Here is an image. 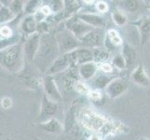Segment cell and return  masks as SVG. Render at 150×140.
<instances>
[{"instance_id":"6da1fadb","label":"cell","mask_w":150,"mask_h":140,"mask_svg":"<svg viewBox=\"0 0 150 140\" xmlns=\"http://www.w3.org/2000/svg\"><path fill=\"white\" fill-rule=\"evenodd\" d=\"M61 55L55 35L47 33L41 35L40 46L34 64L41 72H47L55 60Z\"/></svg>"},{"instance_id":"7a4b0ae2","label":"cell","mask_w":150,"mask_h":140,"mask_svg":"<svg viewBox=\"0 0 150 140\" xmlns=\"http://www.w3.org/2000/svg\"><path fill=\"white\" fill-rule=\"evenodd\" d=\"M1 65L9 72H19L24 64L23 43H17L1 50Z\"/></svg>"},{"instance_id":"3957f363","label":"cell","mask_w":150,"mask_h":140,"mask_svg":"<svg viewBox=\"0 0 150 140\" xmlns=\"http://www.w3.org/2000/svg\"><path fill=\"white\" fill-rule=\"evenodd\" d=\"M57 43L59 46V50L61 54L68 53L70 51H73L79 48H81L82 45L79 39H77L75 36L72 34L69 30L65 27L63 31H60L59 33L55 35Z\"/></svg>"},{"instance_id":"277c9868","label":"cell","mask_w":150,"mask_h":140,"mask_svg":"<svg viewBox=\"0 0 150 140\" xmlns=\"http://www.w3.org/2000/svg\"><path fill=\"white\" fill-rule=\"evenodd\" d=\"M105 34L103 28H94L83 38H80L79 41L82 47L88 49H98L102 48V46L105 44Z\"/></svg>"},{"instance_id":"5b68a950","label":"cell","mask_w":150,"mask_h":140,"mask_svg":"<svg viewBox=\"0 0 150 140\" xmlns=\"http://www.w3.org/2000/svg\"><path fill=\"white\" fill-rule=\"evenodd\" d=\"M65 28L69 30L77 39L82 38L85 35L91 32L92 29H94L92 26L80 20L79 16H77V14L66 21Z\"/></svg>"},{"instance_id":"8992f818","label":"cell","mask_w":150,"mask_h":140,"mask_svg":"<svg viewBox=\"0 0 150 140\" xmlns=\"http://www.w3.org/2000/svg\"><path fill=\"white\" fill-rule=\"evenodd\" d=\"M41 34L35 33L26 37L23 42V51H24V60L26 63H34V60L37 55L39 46H40Z\"/></svg>"},{"instance_id":"52a82bcc","label":"cell","mask_w":150,"mask_h":140,"mask_svg":"<svg viewBox=\"0 0 150 140\" xmlns=\"http://www.w3.org/2000/svg\"><path fill=\"white\" fill-rule=\"evenodd\" d=\"M81 119L84 125L93 131H100L107 124L105 119L91 110H85L81 114Z\"/></svg>"},{"instance_id":"ba28073f","label":"cell","mask_w":150,"mask_h":140,"mask_svg":"<svg viewBox=\"0 0 150 140\" xmlns=\"http://www.w3.org/2000/svg\"><path fill=\"white\" fill-rule=\"evenodd\" d=\"M68 55L72 65L75 66H79L83 64L89 63V62H93L92 50L88 48H84V47H81V48H79L73 51H70V53H68Z\"/></svg>"},{"instance_id":"9c48e42d","label":"cell","mask_w":150,"mask_h":140,"mask_svg":"<svg viewBox=\"0 0 150 140\" xmlns=\"http://www.w3.org/2000/svg\"><path fill=\"white\" fill-rule=\"evenodd\" d=\"M43 88L45 91V95L50 100L59 103L63 99V96H62V93L59 91V88L57 86L54 79L51 76L47 75L43 79Z\"/></svg>"},{"instance_id":"30bf717a","label":"cell","mask_w":150,"mask_h":140,"mask_svg":"<svg viewBox=\"0 0 150 140\" xmlns=\"http://www.w3.org/2000/svg\"><path fill=\"white\" fill-rule=\"evenodd\" d=\"M58 109H59L58 103L50 100V98L44 93L43 98H42V102H41L39 118L48 121L58 112Z\"/></svg>"},{"instance_id":"8fae6325","label":"cell","mask_w":150,"mask_h":140,"mask_svg":"<svg viewBox=\"0 0 150 140\" xmlns=\"http://www.w3.org/2000/svg\"><path fill=\"white\" fill-rule=\"evenodd\" d=\"M72 66V63L70 61L68 53L61 54L58 58L55 60L54 63L51 65V66L46 72V74L49 76H52L62 73V72L66 71L68 68Z\"/></svg>"},{"instance_id":"7c38bea8","label":"cell","mask_w":150,"mask_h":140,"mask_svg":"<svg viewBox=\"0 0 150 140\" xmlns=\"http://www.w3.org/2000/svg\"><path fill=\"white\" fill-rule=\"evenodd\" d=\"M126 90H127L126 82L122 79L116 77V79H114L105 88V93L109 98L114 99V98L120 96Z\"/></svg>"},{"instance_id":"4fadbf2b","label":"cell","mask_w":150,"mask_h":140,"mask_svg":"<svg viewBox=\"0 0 150 140\" xmlns=\"http://www.w3.org/2000/svg\"><path fill=\"white\" fill-rule=\"evenodd\" d=\"M123 39L120 37V33L115 29H109L107 31L105 39V50H115L116 49L120 48L123 46Z\"/></svg>"},{"instance_id":"5bb4252c","label":"cell","mask_w":150,"mask_h":140,"mask_svg":"<svg viewBox=\"0 0 150 140\" xmlns=\"http://www.w3.org/2000/svg\"><path fill=\"white\" fill-rule=\"evenodd\" d=\"M77 16L84 23H88L93 28H103L106 24V21L103 16L96 13H90V12H82L79 13Z\"/></svg>"},{"instance_id":"9a60e30c","label":"cell","mask_w":150,"mask_h":140,"mask_svg":"<svg viewBox=\"0 0 150 140\" xmlns=\"http://www.w3.org/2000/svg\"><path fill=\"white\" fill-rule=\"evenodd\" d=\"M131 79L135 84L141 87H150V79L144 71V68L142 65H139L135 69L132 71Z\"/></svg>"},{"instance_id":"2e32d148","label":"cell","mask_w":150,"mask_h":140,"mask_svg":"<svg viewBox=\"0 0 150 140\" xmlns=\"http://www.w3.org/2000/svg\"><path fill=\"white\" fill-rule=\"evenodd\" d=\"M20 28L23 34L26 35L27 37L38 33V23L34 15H26L21 22Z\"/></svg>"},{"instance_id":"e0dca14e","label":"cell","mask_w":150,"mask_h":140,"mask_svg":"<svg viewBox=\"0 0 150 140\" xmlns=\"http://www.w3.org/2000/svg\"><path fill=\"white\" fill-rule=\"evenodd\" d=\"M140 34L142 44H146L150 39V17H144L134 23Z\"/></svg>"},{"instance_id":"ac0fdd59","label":"cell","mask_w":150,"mask_h":140,"mask_svg":"<svg viewBox=\"0 0 150 140\" xmlns=\"http://www.w3.org/2000/svg\"><path fill=\"white\" fill-rule=\"evenodd\" d=\"M79 75L84 80H91L94 77L97 71V64L95 62H89L79 66Z\"/></svg>"},{"instance_id":"d6986e66","label":"cell","mask_w":150,"mask_h":140,"mask_svg":"<svg viewBox=\"0 0 150 140\" xmlns=\"http://www.w3.org/2000/svg\"><path fill=\"white\" fill-rule=\"evenodd\" d=\"M39 127L42 129L43 131L51 133V134H57L60 133L63 130V125L62 123L55 118H51L48 121H45L39 124Z\"/></svg>"},{"instance_id":"ffe728a7","label":"cell","mask_w":150,"mask_h":140,"mask_svg":"<svg viewBox=\"0 0 150 140\" xmlns=\"http://www.w3.org/2000/svg\"><path fill=\"white\" fill-rule=\"evenodd\" d=\"M124 58L127 62V67L131 66L134 64L136 60V50L128 43H124L122 46V53Z\"/></svg>"},{"instance_id":"44dd1931","label":"cell","mask_w":150,"mask_h":140,"mask_svg":"<svg viewBox=\"0 0 150 140\" xmlns=\"http://www.w3.org/2000/svg\"><path fill=\"white\" fill-rule=\"evenodd\" d=\"M16 16L17 15L9 9V7L1 4V8H0V23H1V25H6V23L13 21Z\"/></svg>"},{"instance_id":"7402d4cb","label":"cell","mask_w":150,"mask_h":140,"mask_svg":"<svg viewBox=\"0 0 150 140\" xmlns=\"http://www.w3.org/2000/svg\"><path fill=\"white\" fill-rule=\"evenodd\" d=\"M76 107L75 105H72L70 107V108L68 109V111H67L66 115H65V118H64V130L65 131H70L72 128H73V126L75 125L76 123Z\"/></svg>"},{"instance_id":"603a6c76","label":"cell","mask_w":150,"mask_h":140,"mask_svg":"<svg viewBox=\"0 0 150 140\" xmlns=\"http://www.w3.org/2000/svg\"><path fill=\"white\" fill-rule=\"evenodd\" d=\"M92 53H93V62L95 63H107L108 59L110 58V53L107 50H103L102 48H98L92 50Z\"/></svg>"},{"instance_id":"cb8c5ba5","label":"cell","mask_w":150,"mask_h":140,"mask_svg":"<svg viewBox=\"0 0 150 140\" xmlns=\"http://www.w3.org/2000/svg\"><path fill=\"white\" fill-rule=\"evenodd\" d=\"M113 80H114V77L100 75V76L94 77L92 83L94 85L95 90H102V89H105V88L108 86V84H109Z\"/></svg>"},{"instance_id":"d4e9b609","label":"cell","mask_w":150,"mask_h":140,"mask_svg":"<svg viewBox=\"0 0 150 140\" xmlns=\"http://www.w3.org/2000/svg\"><path fill=\"white\" fill-rule=\"evenodd\" d=\"M41 6H42L41 5V1H38V0H31V1H28L25 4L23 12L26 15H35Z\"/></svg>"},{"instance_id":"484cf974","label":"cell","mask_w":150,"mask_h":140,"mask_svg":"<svg viewBox=\"0 0 150 140\" xmlns=\"http://www.w3.org/2000/svg\"><path fill=\"white\" fill-rule=\"evenodd\" d=\"M112 19L114 21L117 26H123V25L127 24L128 23V19L126 17V15L120 12V11H115L112 13Z\"/></svg>"},{"instance_id":"4316f807","label":"cell","mask_w":150,"mask_h":140,"mask_svg":"<svg viewBox=\"0 0 150 140\" xmlns=\"http://www.w3.org/2000/svg\"><path fill=\"white\" fill-rule=\"evenodd\" d=\"M73 87L77 92L80 93V95H89L90 92H91V89L89 88V86H88L86 83H84L83 81H81V80H76L74 83Z\"/></svg>"},{"instance_id":"83f0119b","label":"cell","mask_w":150,"mask_h":140,"mask_svg":"<svg viewBox=\"0 0 150 140\" xmlns=\"http://www.w3.org/2000/svg\"><path fill=\"white\" fill-rule=\"evenodd\" d=\"M112 65H113V66H115L117 69H120V70L127 68V62L121 53L117 54L114 57L112 60Z\"/></svg>"},{"instance_id":"f1b7e54d","label":"cell","mask_w":150,"mask_h":140,"mask_svg":"<svg viewBox=\"0 0 150 140\" xmlns=\"http://www.w3.org/2000/svg\"><path fill=\"white\" fill-rule=\"evenodd\" d=\"M26 2L24 1H20V0H14V1H11L9 5V9L12 10V11L18 15L19 13H21L22 11H24V7Z\"/></svg>"},{"instance_id":"f546056e","label":"cell","mask_w":150,"mask_h":140,"mask_svg":"<svg viewBox=\"0 0 150 140\" xmlns=\"http://www.w3.org/2000/svg\"><path fill=\"white\" fill-rule=\"evenodd\" d=\"M123 7L126 11L136 12L139 9L140 4H139V1H136V0H127V1L123 2Z\"/></svg>"},{"instance_id":"4dcf8cb0","label":"cell","mask_w":150,"mask_h":140,"mask_svg":"<svg viewBox=\"0 0 150 140\" xmlns=\"http://www.w3.org/2000/svg\"><path fill=\"white\" fill-rule=\"evenodd\" d=\"M0 34H1V40H6L13 38V31L11 27L8 25H1L0 28Z\"/></svg>"},{"instance_id":"1f68e13d","label":"cell","mask_w":150,"mask_h":140,"mask_svg":"<svg viewBox=\"0 0 150 140\" xmlns=\"http://www.w3.org/2000/svg\"><path fill=\"white\" fill-rule=\"evenodd\" d=\"M50 7L52 10V12L55 14H58L62 12L64 9V1H53L50 5Z\"/></svg>"},{"instance_id":"d6a6232c","label":"cell","mask_w":150,"mask_h":140,"mask_svg":"<svg viewBox=\"0 0 150 140\" xmlns=\"http://www.w3.org/2000/svg\"><path fill=\"white\" fill-rule=\"evenodd\" d=\"M95 9L97 11H99L101 13H105L108 11V5L105 1H96Z\"/></svg>"},{"instance_id":"836d02e7","label":"cell","mask_w":150,"mask_h":140,"mask_svg":"<svg viewBox=\"0 0 150 140\" xmlns=\"http://www.w3.org/2000/svg\"><path fill=\"white\" fill-rule=\"evenodd\" d=\"M12 106V100L10 97H4L2 98L1 100V107L4 108V109H8V108H10Z\"/></svg>"},{"instance_id":"e575fe53","label":"cell","mask_w":150,"mask_h":140,"mask_svg":"<svg viewBox=\"0 0 150 140\" xmlns=\"http://www.w3.org/2000/svg\"><path fill=\"white\" fill-rule=\"evenodd\" d=\"M100 68L102 71L105 72V73H111L113 71V65L109 63H103L100 65Z\"/></svg>"},{"instance_id":"d590c367","label":"cell","mask_w":150,"mask_h":140,"mask_svg":"<svg viewBox=\"0 0 150 140\" xmlns=\"http://www.w3.org/2000/svg\"><path fill=\"white\" fill-rule=\"evenodd\" d=\"M89 96H90V98L91 100L98 101L101 98L102 95H101V92H99V90H93V91H91Z\"/></svg>"},{"instance_id":"8d00e7d4","label":"cell","mask_w":150,"mask_h":140,"mask_svg":"<svg viewBox=\"0 0 150 140\" xmlns=\"http://www.w3.org/2000/svg\"><path fill=\"white\" fill-rule=\"evenodd\" d=\"M89 140H103V139L98 136V134H91V136H89Z\"/></svg>"},{"instance_id":"74e56055","label":"cell","mask_w":150,"mask_h":140,"mask_svg":"<svg viewBox=\"0 0 150 140\" xmlns=\"http://www.w3.org/2000/svg\"><path fill=\"white\" fill-rule=\"evenodd\" d=\"M140 140H149V139L146 137H142V138H140Z\"/></svg>"},{"instance_id":"f35d334b","label":"cell","mask_w":150,"mask_h":140,"mask_svg":"<svg viewBox=\"0 0 150 140\" xmlns=\"http://www.w3.org/2000/svg\"><path fill=\"white\" fill-rule=\"evenodd\" d=\"M148 9L150 10V5H149V6H148Z\"/></svg>"}]
</instances>
